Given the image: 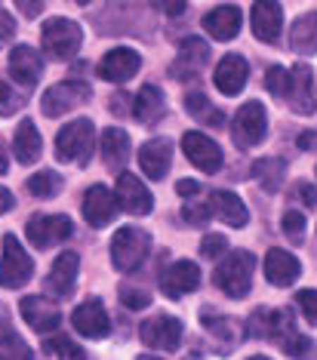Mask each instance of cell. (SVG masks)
I'll list each match as a JSON object with an SVG mask.
<instances>
[{
	"instance_id": "6da1fadb",
	"label": "cell",
	"mask_w": 317,
	"mask_h": 360,
	"mask_svg": "<svg viewBox=\"0 0 317 360\" xmlns=\"http://www.w3.org/2000/svg\"><path fill=\"white\" fill-rule=\"evenodd\" d=\"M253 271H256V259L253 252H228L216 268V286L225 292L228 299H243L253 286Z\"/></svg>"
},
{
	"instance_id": "7a4b0ae2",
	"label": "cell",
	"mask_w": 317,
	"mask_h": 360,
	"mask_svg": "<svg viewBox=\"0 0 317 360\" xmlns=\"http://www.w3.org/2000/svg\"><path fill=\"white\" fill-rule=\"evenodd\" d=\"M151 252V234L142 228H120L111 240V262L120 274H133L145 265Z\"/></svg>"
},
{
	"instance_id": "3957f363",
	"label": "cell",
	"mask_w": 317,
	"mask_h": 360,
	"mask_svg": "<svg viewBox=\"0 0 317 360\" xmlns=\"http://www.w3.org/2000/svg\"><path fill=\"white\" fill-rule=\"evenodd\" d=\"M96 145V127L86 117L75 120V124L62 127V133L56 136V158L62 163H86L93 158Z\"/></svg>"
},
{
	"instance_id": "277c9868",
	"label": "cell",
	"mask_w": 317,
	"mask_h": 360,
	"mask_svg": "<svg viewBox=\"0 0 317 360\" xmlns=\"http://www.w3.org/2000/svg\"><path fill=\"white\" fill-rule=\"evenodd\" d=\"M40 44H44V53L56 62L71 59L80 44H84V34H80V25L71 19H50L40 31Z\"/></svg>"
},
{
	"instance_id": "5b68a950",
	"label": "cell",
	"mask_w": 317,
	"mask_h": 360,
	"mask_svg": "<svg viewBox=\"0 0 317 360\" xmlns=\"http://www.w3.org/2000/svg\"><path fill=\"white\" fill-rule=\"evenodd\" d=\"M31 274H34V262H31V256L22 250V243L13 234H6L4 256H0V286L4 290H19V286L31 281Z\"/></svg>"
},
{
	"instance_id": "8992f818",
	"label": "cell",
	"mask_w": 317,
	"mask_h": 360,
	"mask_svg": "<svg viewBox=\"0 0 317 360\" xmlns=\"http://www.w3.org/2000/svg\"><path fill=\"white\" fill-rule=\"evenodd\" d=\"M231 136H234V145L238 148H253L262 139L268 136V114H265V105L262 102H247L243 108L238 111L231 124Z\"/></svg>"
},
{
	"instance_id": "52a82bcc",
	"label": "cell",
	"mask_w": 317,
	"mask_h": 360,
	"mask_svg": "<svg viewBox=\"0 0 317 360\" xmlns=\"http://www.w3.org/2000/svg\"><path fill=\"white\" fill-rule=\"evenodd\" d=\"M25 234L37 250H50V247L65 243L75 234V222H71L68 216H44V212H40V216H31Z\"/></svg>"
},
{
	"instance_id": "ba28073f",
	"label": "cell",
	"mask_w": 317,
	"mask_h": 360,
	"mask_svg": "<svg viewBox=\"0 0 317 360\" xmlns=\"http://www.w3.org/2000/svg\"><path fill=\"white\" fill-rule=\"evenodd\" d=\"M89 99V86L80 84V80H65V84H56L44 93V99H40V111L46 114V117H62V114H68L71 108H77V105H84Z\"/></svg>"
},
{
	"instance_id": "9c48e42d",
	"label": "cell",
	"mask_w": 317,
	"mask_h": 360,
	"mask_svg": "<svg viewBox=\"0 0 317 360\" xmlns=\"http://www.w3.org/2000/svg\"><path fill=\"white\" fill-rule=\"evenodd\" d=\"M182 151L194 167L203 169V173H219V167H222V148H219L207 133H198V129L185 133L182 136Z\"/></svg>"
},
{
	"instance_id": "30bf717a",
	"label": "cell",
	"mask_w": 317,
	"mask_h": 360,
	"mask_svg": "<svg viewBox=\"0 0 317 360\" xmlns=\"http://www.w3.org/2000/svg\"><path fill=\"white\" fill-rule=\"evenodd\" d=\"M287 102L290 108L296 114H302V117H308V114L317 111V96H314V75L311 68L302 62V65H292L290 71V89H287Z\"/></svg>"
},
{
	"instance_id": "8fae6325",
	"label": "cell",
	"mask_w": 317,
	"mask_h": 360,
	"mask_svg": "<svg viewBox=\"0 0 317 360\" xmlns=\"http://www.w3.org/2000/svg\"><path fill=\"white\" fill-rule=\"evenodd\" d=\"M117 210H120L117 194H111L105 185H93L84 194V219L93 228L111 225V222H115V216H117Z\"/></svg>"
},
{
	"instance_id": "7c38bea8",
	"label": "cell",
	"mask_w": 317,
	"mask_h": 360,
	"mask_svg": "<svg viewBox=\"0 0 317 360\" xmlns=\"http://www.w3.org/2000/svg\"><path fill=\"white\" fill-rule=\"evenodd\" d=\"M198 286H200V268L188 259L173 262V265L164 271V277H160V290H164V296H169V299L188 296V292H194Z\"/></svg>"
},
{
	"instance_id": "4fadbf2b",
	"label": "cell",
	"mask_w": 317,
	"mask_h": 360,
	"mask_svg": "<svg viewBox=\"0 0 317 360\" xmlns=\"http://www.w3.org/2000/svg\"><path fill=\"white\" fill-rule=\"evenodd\" d=\"M142 68V56L129 46H120V50H111L105 59L99 62V77L108 80V84H127L129 77H136V71Z\"/></svg>"
},
{
	"instance_id": "5bb4252c",
	"label": "cell",
	"mask_w": 317,
	"mask_h": 360,
	"mask_svg": "<svg viewBox=\"0 0 317 360\" xmlns=\"http://www.w3.org/2000/svg\"><path fill=\"white\" fill-rule=\"evenodd\" d=\"M139 335L148 348L157 351H176L182 342V323L176 317H151L139 326Z\"/></svg>"
},
{
	"instance_id": "9a60e30c",
	"label": "cell",
	"mask_w": 317,
	"mask_h": 360,
	"mask_svg": "<svg viewBox=\"0 0 317 360\" xmlns=\"http://www.w3.org/2000/svg\"><path fill=\"white\" fill-rule=\"evenodd\" d=\"M250 25H253L256 40L262 44H274L283 28V10L278 0H256L253 13H250Z\"/></svg>"
},
{
	"instance_id": "2e32d148",
	"label": "cell",
	"mask_w": 317,
	"mask_h": 360,
	"mask_svg": "<svg viewBox=\"0 0 317 360\" xmlns=\"http://www.w3.org/2000/svg\"><path fill=\"white\" fill-rule=\"evenodd\" d=\"M71 323H75V330L80 335H86V339H105V335L111 333L108 311H105L99 299H89L84 305H77L75 314H71Z\"/></svg>"
},
{
	"instance_id": "e0dca14e",
	"label": "cell",
	"mask_w": 317,
	"mask_h": 360,
	"mask_svg": "<svg viewBox=\"0 0 317 360\" xmlns=\"http://www.w3.org/2000/svg\"><path fill=\"white\" fill-rule=\"evenodd\" d=\"M117 200H120V207H124L127 212H133V216H148V212L154 210L151 191L145 188L142 179L133 176V173L117 176Z\"/></svg>"
},
{
	"instance_id": "ac0fdd59",
	"label": "cell",
	"mask_w": 317,
	"mask_h": 360,
	"mask_svg": "<svg viewBox=\"0 0 317 360\" xmlns=\"http://www.w3.org/2000/svg\"><path fill=\"white\" fill-rule=\"evenodd\" d=\"M40 71H44V56H40L34 46H15L10 53V77L19 84L22 89H31L40 80Z\"/></svg>"
},
{
	"instance_id": "d6986e66",
	"label": "cell",
	"mask_w": 317,
	"mask_h": 360,
	"mask_svg": "<svg viewBox=\"0 0 317 360\" xmlns=\"http://www.w3.org/2000/svg\"><path fill=\"white\" fill-rule=\"evenodd\" d=\"M247 77H250V65H247V59H243L240 53H228L222 62H219L213 84H216L219 93H225V96H238L240 89L247 86Z\"/></svg>"
},
{
	"instance_id": "ffe728a7",
	"label": "cell",
	"mask_w": 317,
	"mask_h": 360,
	"mask_svg": "<svg viewBox=\"0 0 317 360\" xmlns=\"http://www.w3.org/2000/svg\"><path fill=\"white\" fill-rule=\"evenodd\" d=\"M207 59H209L207 40H200V37H185L182 46H179L176 62H173V77H176V80L194 77V75H198V71L203 68V65H207Z\"/></svg>"
},
{
	"instance_id": "44dd1931",
	"label": "cell",
	"mask_w": 317,
	"mask_h": 360,
	"mask_svg": "<svg viewBox=\"0 0 317 360\" xmlns=\"http://www.w3.org/2000/svg\"><path fill=\"white\" fill-rule=\"evenodd\" d=\"M19 308H22V317H25V323L34 333H40V335L53 333L56 326H59V321H62L59 308H56L53 302H46L44 296H25Z\"/></svg>"
},
{
	"instance_id": "7402d4cb",
	"label": "cell",
	"mask_w": 317,
	"mask_h": 360,
	"mask_svg": "<svg viewBox=\"0 0 317 360\" xmlns=\"http://www.w3.org/2000/svg\"><path fill=\"white\" fill-rule=\"evenodd\" d=\"M169 163H173V142L169 139H148L139 151V167L145 169V176L160 182L167 176Z\"/></svg>"
},
{
	"instance_id": "603a6c76",
	"label": "cell",
	"mask_w": 317,
	"mask_h": 360,
	"mask_svg": "<svg viewBox=\"0 0 317 360\" xmlns=\"http://www.w3.org/2000/svg\"><path fill=\"white\" fill-rule=\"evenodd\" d=\"M299 274H302V265H299V259L292 256V252H287V250H268V256H265V277H268V283L292 286L299 281Z\"/></svg>"
},
{
	"instance_id": "cb8c5ba5",
	"label": "cell",
	"mask_w": 317,
	"mask_h": 360,
	"mask_svg": "<svg viewBox=\"0 0 317 360\" xmlns=\"http://www.w3.org/2000/svg\"><path fill=\"white\" fill-rule=\"evenodd\" d=\"M77 271H80L77 252L65 250L62 256L53 262L50 274H46V286H50L53 296H68V292L75 290V283H77Z\"/></svg>"
},
{
	"instance_id": "d4e9b609",
	"label": "cell",
	"mask_w": 317,
	"mask_h": 360,
	"mask_svg": "<svg viewBox=\"0 0 317 360\" xmlns=\"http://www.w3.org/2000/svg\"><path fill=\"white\" fill-rule=\"evenodd\" d=\"M203 28L216 40H231L240 31V10L238 6H216L203 15Z\"/></svg>"
},
{
	"instance_id": "484cf974",
	"label": "cell",
	"mask_w": 317,
	"mask_h": 360,
	"mask_svg": "<svg viewBox=\"0 0 317 360\" xmlns=\"http://www.w3.org/2000/svg\"><path fill=\"white\" fill-rule=\"evenodd\" d=\"M213 212L219 216V222L231 225V228H243L250 222V210L234 191H216L213 194Z\"/></svg>"
},
{
	"instance_id": "4316f807",
	"label": "cell",
	"mask_w": 317,
	"mask_h": 360,
	"mask_svg": "<svg viewBox=\"0 0 317 360\" xmlns=\"http://www.w3.org/2000/svg\"><path fill=\"white\" fill-rule=\"evenodd\" d=\"M133 114H136V120H142V124H157V120L167 114L164 93H160L154 84H145L133 102Z\"/></svg>"
},
{
	"instance_id": "83f0119b",
	"label": "cell",
	"mask_w": 317,
	"mask_h": 360,
	"mask_svg": "<svg viewBox=\"0 0 317 360\" xmlns=\"http://www.w3.org/2000/svg\"><path fill=\"white\" fill-rule=\"evenodd\" d=\"M40 148H44V142H40L34 120H22L19 129H15V145H13L15 160H19L22 167H31V163H37Z\"/></svg>"
},
{
	"instance_id": "f1b7e54d",
	"label": "cell",
	"mask_w": 317,
	"mask_h": 360,
	"mask_svg": "<svg viewBox=\"0 0 317 360\" xmlns=\"http://www.w3.org/2000/svg\"><path fill=\"white\" fill-rule=\"evenodd\" d=\"M102 160L111 169H120L129 160V136L120 127H108L102 133Z\"/></svg>"
},
{
	"instance_id": "f546056e",
	"label": "cell",
	"mask_w": 317,
	"mask_h": 360,
	"mask_svg": "<svg viewBox=\"0 0 317 360\" xmlns=\"http://www.w3.org/2000/svg\"><path fill=\"white\" fill-rule=\"evenodd\" d=\"M290 46L296 53H305V56L317 53V13H305V15H299V19L292 22Z\"/></svg>"
},
{
	"instance_id": "4dcf8cb0",
	"label": "cell",
	"mask_w": 317,
	"mask_h": 360,
	"mask_svg": "<svg viewBox=\"0 0 317 360\" xmlns=\"http://www.w3.org/2000/svg\"><path fill=\"white\" fill-rule=\"evenodd\" d=\"M203 326H207V333L222 342V345H234L240 335H247V326H240L234 317H216V314H209V311L203 314Z\"/></svg>"
},
{
	"instance_id": "1f68e13d",
	"label": "cell",
	"mask_w": 317,
	"mask_h": 360,
	"mask_svg": "<svg viewBox=\"0 0 317 360\" xmlns=\"http://www.w3.org/2000/svg\"><path fill=\"white\" fill-rule=\"evenodd\" d=\"M253 176L265 191H278L283 185V176H287V163L280 158H262V160L253 163Z\"/></svg>"
},
{
	"instance_id": "d6a6232c",
	"label": "cell",
	"mask_w": 317,
	"mask_h": 360,
	"mask_svg": "<svg viewBox=\"0 0 317 360\" xmlns=\"http://www.w3.org/2000/svg\"><path fill=\"white\" fill-rule=\"evenodd\" d=\"M185 111H188L194 120L207 124V127H222L225 124V114L219 108H213V102H209L203 93H188L185 96Z\"/></svg>"
},
{
	"instance_id": "836d02e7",
	"label": "cell",
	"mask_w": 317,
	"mask_h": 360,
	"mask_svg": "<svg viewBox=\"0 0 317 360\" xmlns=\"http://www.w3.org/2000/svg\"><path fill=\"white\" fill-rule=\"evenodd\" d=\"M28 191L34 198H56L62 191V176L53 173V169H44V173H34L28 179Z\"/></svg>"
},
{
	"instance_id": "e575fe53",
	"label": "cell",
	"mask_w": 317,
	"mask_h": 360,
	"mask_svg": "<svg viewBox=\"0 0 317 360\" xmlns=\"http://www.w3.org/2000/svg\"><path fill=\"white\" fill-rule=\"evenodd\" d=\"M0 360H34L31 348L25 345V339L15 333L0 335Z\"/></svg>"
},
{
	"instance_id": "d590c367",
	"label": "cell",
	"mask_w": 317,
	"mask_h": 360,
	"mask_svg": "<svg viewBox=\"0 0 317 360\" xmlns=\"http://www.w3.org/2000/svg\"><path fill=\"white\" fill-rule=\"evenodd\" d=\"M280 348H283V354H290V357H296V360H308V357H314V342L308 339V335L302 333H290L287 339L280 342Z\"/></svg>"
},
{
	"instance_id": "8d00e7d4",
	"label": "cell",
	"mask_w": 317,
	"mask_h": 360,
	"mask_svg": "<svg viewBox=\"0 0 317 360\" xmlns=\"http://www.w3.org/2000/svg\"><path fill=\"white\" fill-rule=\"evenodd\" d=\"M247 335H253V339H271V311H265V308L253 311V317L247 321Z\"/></svg>"
},
{
	"instance_id": "74e56055",
	"label": "cell",
	"mask_w": 317,
	"mask_h": 360,
	"mask_svg": "<svg viewBox=\"0 0 317 360\" xmlns=\"http://www.w3.org/2000/svg\"><path fill=\"white\" fill-rule=\"evenodd\" d=\"M265 89L271 96H287V89H290V71L280 68V65H271V68H268V75H265Z\"/></svg>"
},
{
	"instance_id": "f35d334b",
	"label": "cell",
	"mask_w": 317,
	"mask_h": 360,
	"mask_svg": "<svg viewBox=\"0 0 317 360\" xmlns=\"http://www.w3.org/2000/svg\"><path fill=\"white\" fill-rule=\"evenodd\" d=\"M283 234H287L292 243H302L305 240V216L299 210L283 212Z\"/></svg>"
},
{
	"instance_id": "ab89813d",
	"label": "cell",
	"mask_w": 317,
	"mask_h": 360,
	"mask_svg": "<svg viewBox=\"0 0 317 360\" xmlns=\"http://www.w3.org/2000/svg\"><path fill=\"white\" fill-rule=\"evenodd\" d=\"M209 212H213V207H207V203H200V200H188L182 207V219H185V225L200 228L209 222Z\"/></svg>"
},
{
	"instance_id": "60d3db41",
	"label": "cell",
	"mask_w": 317,
	"mask_h": 360,
	"mask_svg": "<svg viewBox=\"0 0 317 360\" xmlns=\"http://www.w3.org/2000/svg\"><path fill=\"white\" fill-rule=\"evenodd\" d=\"M19 108H22V96L15 93L10 84L0 80V117H13Z\"/></svg>"
},
{
	"instance_id": "b9f144b4",
	"label": "cell",
	"mask_w": 317,
	"mask_h": 360,
	"mask_svg": "<svg viewBox=\"0 0 317 360\" xmlns=\"http://www.w3.org/2000/svg\"><path fill=\"white\" fill-rule=\"evenodd\" d=\"M46 351H56L59 360H86L84 357V348L75 345L71 339H53V342H46Z\"/></svg>"
},
{
	"instance_id": "7bdbcfd3",
	"label": "cell",
	"mask_w": 317,
	"mask_h": 360,
	"mask_svg": "<svg viewBox=\"0 0 317 360\" xmlns=\"http://www.w3.org/2000/svg\"><path fill=\"white\" fill-rule=\"evenodd\" d=\"M120 302H124L127 308L139 311V308H148L151 305V296L145 290H133V286H120Z\"/></svg>"
},
{
	"instance_id": "ee69618b",
	"label": "cell",
	"mask_w": 317,
	"mask_h": 360,
	"mask_svg": "<svg viewBox=\"0 0 317 360\" xmlns=\"http://www.w3.org/2000/svg\"><path fill=\"white\" fill-rule=\"evenodd\" d=\"M296 305L302 308V314H305V321L317 326V290H302L296 296Z\"/></svg>"
},
{
	"instance_id": "f6af8a7d",
	"label": "cell",
	"mask_w": 317,
	"mask_h": 360,
	"mask_svg": "<svg viewBox=\"0 0 317 360\" xmlns=\"http://www.w3.org/2000/svg\"><path fill=\"white\" fill-rule=\"evenodd\" d=\"M225 250H228V240H225L222 234H207V237H203V243H200L203 259H219Z\"/></svg>"
},
{
	"instance_id": "bcb514c9",
	"label": "cell",
	"mask_w": 317,
	"mask_h": 360,
	"mask_svg": "<svg viewBox=\"0 0 317 360\" xmlns=\"http://www.w3.org/2000/svg\"><path fill=\"white\" fill-rule=\"evenodd\" d=\"M292 198L302 200L305 207H317V188L308 185V182H299L296 188H292Z\"/></svg>"
},
{
	"instance_id": "7dc6e473",
	"label": "cell",
	"mask_w": 317,
	"mask_h": 360,
	"mask_svg": "<svg viewBox=\"0 0 317 360\" xmlns=\"http://www.w3.org/2000/svg\"><path fill=\"white\" fill-rule=\"evenodd\" d=\"M15 6H19V13L25 19H37L40 10H44V0H15Z\"/></svg>"
},
{
	"instance_id": "c3c4849f",
	"label": "cell",
	"mask_w": 317,
	"mask_h": 360,
	"mask_svg": "<svg viewBox=\"0 0 317 360\" xmlns=\"http://www.w3.org/2000/svg\"><path fill=\"white\" fill-rule=\"evenodd\" d=\"M13 31H15V22H13V15L0 10V44H6V40L13 37Z\"/></svg>"
},
{
	"instance_id": "681fc988",
	"label": "cell",
	"mask_w": 317,
	"mask_h": 360,
	"mask_svg": "<svg viewBox=\"0 0 317 360\" xmlns=\"http://www.w3.org/2000/svg\"><path fill=\"white\" fill-rule=\"evenodd\" d=\"M176 191L182 194V198H194V194L200 191V185L191 182V179H182V182H176Z\"/></svg>"
},
{
	"instance_id": "f907efd6",
	"label": "cell",
	"mask_w": 317,
	"mask_h": 360,
	"mask_svg": "<svg viewBox=\"0 0 317 360\" xmlns=\"http://www.w3.org/2000/svg\"><path fill=\"white\" fill-rule=\"evenodd\" d=\"M185 6H188V0H164V13L167 15H182Z\"/></svg>"
},
{
	"instance_id": "816d5d0a",
	"label": "cell",
	"mask_w": 317,
	"mask_h": 360,
	"mask_svg": "<svg viewBox=\"0 0 317 360\" xmlns=\"http://www.w3.org/2000/svg\"><path fill=\"white\" fill-rule=\"evenodd\" d=\"M127 102H129V96H124V93L111 96V111H115V114H127Z\"/></svg>"
},
{
	"instance_id": "f5cc1de1",
	"label": "cell",
	"mask_w": 317,
	"mask_h": 360,
	"mask_svg": "<svg viewBox=\"0 0 317 360\" xmlns=\"http://www.w3.org/2000/svg\"><path fill=\"white\" fill-rule=\"evenodd\" d=\"M6 210H13V194L6 191V188H0V216H4Z\"/></svg>"
},
{
	"instance_id": "db71d44e",
	"label": "cell",
	"mask_w": 317,
	"mask_h": 360,
	"mask_svg": "<svg viewBox=\"0 0 317 360\" xmlns=\"http://www.w3.org/2000/svg\"><path fill=\"white\" fill-rule=\"evenodd\" d=\"M6 167H10V160H6V145H4V139H0V176L6 173Z\"/></svg>"
},
{
	"instance_id": "11a10c76",
	"label": "cell",
	"mask_w": 317,
	"mask_h": 360,
	"mask_svg": "<svg viewBox=\"0 0 317 360\" xmlns=\"http://www.w3.org/2000/svg\"><path fill=\"white\" fill-rule=\"evenodd\" d=\"M308 145H314V136H311V133H308V136H302V139H299V148H308Z\"/></svg>"
},
{
	"instance_id": "9f6ffc18",
	"label": "cell",
	"mask_w": 317,
	"mask_h": 360,
	"mask_svg": "<svg viewBox=\"0 0 317 360\" xmlns=\"http://www.w3.org/2000/svg\"><path fill=\"white\" fill-rule=\"evenodd\" d=\"M75 4H89V0H75Z\"/></svg>"
},
{
	"instance_id": "6f0895ef",
	"label": "cell",
	"mask_w": 317,
	"mask_h": 360,
	"mask_svg": "<svg viewBox=\"0 0 317 360\" xmlns=\"http://www.w3.org/2000/svg\"><path fill=\"white\" fill-rule=\"evenodd\" d=\"M250 360H268V357H250Z\"/></svg>"
},
{
	"instance_id": "680465c9",
	"label": "cell",
	"mask_w": 317,
	"mask_h": 360,
	"mask_svg": "<svg viewBox=\"0 0 317 360\" xmlns=\"http://www.w3.org/2000/svg\"><path fill=\"white\" fill-rule=\"evenodd\" d=\"M139 360H154V357H139Z\"/></svg>"
}]
</instances>
